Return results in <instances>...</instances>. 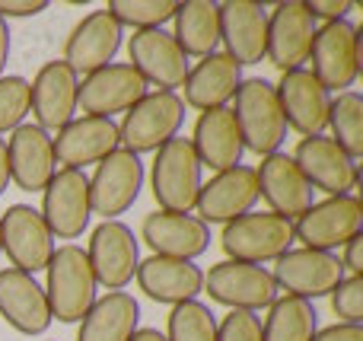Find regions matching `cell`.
<instances>
[{
	"mask_svg": "<svg viewBox=\"0 0 363 341\" xmlns=\"http://www.w3.org/2000/svg\"><path fill=\"white\" fill-rule=\"evenodd\" d=\"M230 112L236 118L242 147L258 153L262 160L277 153L281 144L287 140V121H284L274 83L262 80V77H252V80L239 83Z\"/></svg>",
	"mask_w": 363,
	"mask_h": 341,
	"instance_id": "1",
	"label": "cell"
},
{
	"mask_svg": "<svg viewBox=\"0 0 363 341\" xmlns=\"http://www.w3.org/2000/svg\"><path fill=\"white\" fill-rule=\"evenodd\" d=\"M48 281H45V300H48L51 319L57 323H80L96 303V278L89 259L80 246L67 242V246L55 249L48 262Z\"/></svg>",
	"mask_w": 363,
	"mask_h": 341,
	"instance_id": "2",
	"label": "cell"
},
{
	"mask_svg": "<svg viewBox=\"0 0 363 341\" xmlns=\"http://www.w3.org/2000/svg\"><path fill=\"white\" fill-rule=\"evenodd\" d=\"M185 125V102L179 93H147L140 102H134L125 112V121L118 125L121 150L131 153H157L163 144L179 138V128Z\"/></svg>",
	"mask_w": 363,
	"mask_h": 341,
	"instance_id": "3",
	"label": "cell"
},
{
	"mask_svg": "<svg viewBox=\"0 0 363 341\" xmlns=\"http://www.w3.org/2000/svg\"><path fill=\"white\" fill-rule=\"evenodd\" d=\"M294 220L264 211V214H242L223 223L220 246L233 262L264 265V262H277L287 249H294Z\"/></svg>",
	"mask_w": 363,
	"mask_h": 341,
	"instance_id": "4",
	"label": "cell"
},
{
	"mask_svg": "<svg viewBox=\"0 0 363 341\" xmlns=\"http://www.w3.org/2000/svg\"><path fill=\"white\" fill-rule=\"evenodd\" d=\"M201 169L204 166L198 163L194 147L188 138H172L169 144L160 147L157 157H153V169H150L153 198H157L160 211L188 214L198 204Z\"/></svg>",
	"mask_w": 363,
	"mask_h": 341,
	"instance_id": "5",
	"label": "cell"
},
{
	"mask_svg": "<svg viewBox=\"0 0 363 341\" xmlns=\"http://www.w3.org/2000/svg\"><path fill=\"white\" fill-rule=\"evenodd\" d=\"M360 55H363L360 29L354 23L338 19V23L319 26L313 38V51H309L313 77L325 89L345 93L360 77Z\"/></svg>",
	"mask_w": 363,
	"mask_h": 341,
	"instance_id": "6",
	"label": "cell"
},
{
	"mask_svg": "<svg viewBox=\"0 0 363 341\" xmlns=\"http://www.w3.org/2000/svg\"><path fill=\"white\" fill-rule=\"evenodd\" d=\"M360 227H363L360 198L338 195V198H325V201H313V208L294 220V236L303 242V249L335 252L347 240L360 236Z\"/></svg>",
	"mask_w": 363,
	"mask_h": 341,
	"instance_id": "7",
	"label": "cell"
},
{
	"mask_svg": "<svg viewBox=\"0 0 363 341\" xmlns=\"http://www.w3.org/2000/svg\"><path fill=\"white\" fill-rule=\"evenodd\" d=\"M144 189V163L131 150H115L102 163H96V172L89 179V208L102 220H118L125 211L134 208Z\"/></svg>",
	"mask_w": 363,
	"mask_h": 341,
	"instance_id": "8",
	"label": "cell"
},
{
	"mask_svg": "<svg viewBox=\"0 0 363 341\" xmlns=\"http://www.w3.org/2000/svg\"><path fill=\"white\" fill-rule=\"evenodd\" d=\"M89 268L99 287L112 291H125L134 281L140 265V242L134 236V230L121 220H102L89 236L86 249Z\"/></svg>",
	"mask_w": 363,
	"mask_h": 341,
	"instance_id": "9",
	"label": "cell"
},
{
	"mask_svg": "<svg viewBox=\"0 0 363 341\" xmlns=\"http://www.w3.org/2000/svg\"><path fill=\"white\" fill-rule=\"evenodd\" d=\"M0 252H6L16 272H26L32 278H35V272L48 268L51 255H55V236L48 233L35 208L10 204L0 214Z\"/></svg>",
	"mask_w": 363,
	"mask_h": 341,
	"instance_id": "10",
	"label": "cell"
},
{
	"mask_svg": "<svg viewBox=\"0 0 363 341\" xmlns=\"http://www.w3.org/2000/svg\"><path fill=\"white\" fill-rule=\"evenodd\" d=\"M271 278H274L277 291H287V297L313 303V300H319V297H328L347 274H345L341 259L335 252L287 249V252L274 262Z\"/></svg>",
	"mask_w": 363,
	"mask_h": 341,
	"instance_id": "11",
	"label": "cell"
},
{
	"mask_svg": "<svg viewBox=\"0 0 363 341\" xmlns=\"http://www.w3.org/2000/svg\"><path fill=\"white\" fill-rule=\"evenodd\" d=\"M204 291L213 303H223L230 310H268L277 300V284L264 265H245V262H217L204 274Z\"/></svg>",
	"mask_w": 363,
	"mask_h": 341,
	"instance_id": "12",
	"label": "cell"
},
{
	"mask_svg": "<svg viewBox=\"0 0 363 341\" xmlns=\"http://www.w3.org/2000/svg\"><path fill=\"white\" fill-rule=\"evenodd\" d=\"M42 220L57 240H77L89 227V179L83 169H57L42 191Z\"/></svg>",
	"mask_w": 363,
	"mask_h": 341,
	"instance_id": "13",
	"label": "cell"
},
{
	"mask_svg": "<svg viewBox=\"0 0 363 341\" xmlns=\"http://www.w3.org/2000/svg\"><path fill=\"white\" fill-rule=\"evenodd\" d=\"M121 42H125V29L112 19L108 10H93L70 29L67 42H64L61 61L74 70L77 77H89L96 70L108 67L118 55Z\"/></svg>",
	"mask_w": 363,
	"mask_h": 341,
	"instance_id": "14",
	"label": "cell"
},
{
	"mask_svg": "<svg viewBox=\"0 0 363 341\" xmlns=\"http://www.w3.org/2000/svg\"><path fill=\"white\" fill-rule=\"evenodd\" d=\"M315 19L309 16L303 0H287L277 4L268 16V45H264V57L274 64L281 74L300 70L309 61L315 38Z\"/></svg>",
	"mask_w": 363,
	"mask_h": 341,
	"instance_id": "15",
	"label": "cell"
},
{
	"mask_svg": "<svg viewBox=\"0 0 363 341\" xmlns=\"http://www.w3.org/2000/svg\"><path fill=\"white\" fill-rule=\"evenodd\" d=\"M147 96V83L128 61H112L108 67L83 77L77 89V108L93 118H112L115 112H128L134 102Z\"/></svg>",
	"mask_w": 363,
	"mask_h": 341,
	"instance_id": "16",
	"label": "cell"
},
{
	"mask_svg": "<svg viewBox=\"0 0 363 341\" xmlns=\"http://www.w3.org/2000/svg\"><path fill=\"white\" fill-rule=\"evenodd\" d=\"M290 157H294V163L306 176V182L313 185V191L319 189L328 198L351 195V189H357V182H360L357 160L347 157L332 138H322V134L303 138Z\"/></svg>",
	"mask_w": 363,
	"mask_h": 341,
	"instance_id": "17",
	"label": "cell"
},
{
	"mask_svg": "<svg viewBox=\"0 0 363 341\" xmlns=\"http://www.w3.org/2000/svg\"><path fill=\"white\" fill-rule=\"evenodd\" d=\"M77 89L80 77L64 61H48L29 83V112L42 131H61L77 118Z\"/></svg>",
	"mask_w": 363,
	"mask_h": 341,
	"instance_id": "18",
	"label": "cell"
},
{
	"mask_svg": "<svg viewBox=\"0 0 363 341\" xmlns=\"http://www.w3.org/2000/svg\"><path fill=\"white\" fill-rule=\"evenodd\" d=\"M128 57L131 67L144 77V83L176 93L188 77V57L166 29H138L128 42Z\"/></svg>",
	"mask_w": 363,
	"mask_h": 341,
	"instance_id": "19",
	"label": "cell"
},
{
	"mask_svg": "<svg viewBox=\"0 0 363 341\" xmlns=\"http://www.w3.org/2000/svg\"><path fill=\"white\" fill-rule=\"evenodd\" d=\"M277 102H281V112L287 128H294L303 138H315L328 128V89L322 86L313 77V70L300 67L290 70V74L281 77V83L274 86Z\"/></svg>",
	"mask_w": 363,
	"mask_h": 341,
	"instance_id": "20",
	"label": "cell"
},
{
	"mask_svg": "<svg viewBox=\"0 0 363 341\" xmlns=\"http://www.w3.org/2000/svg\"><path fill=\"white\" fill-rule=\"evenodd\" d=\"M258 204V176L252 166L217 172L211 182H201L198 191V220L201 223H230L242 214H252Z\"/></svg>",
	"mask_w": 363,
	"mask_h": 341,
	"instance_id": "21",
	"label": "cell"
},
{
	"mask_svg": "<svg viewBox=\"0 0 363 341\" xmlns=\"http://www.w3.org/2000/svg\"><path fill=\"white\" fill-rule=\"evenodd\" d=\"M140 240L163 259L194 262L211 246V227L201 223L194 214H169V211H150L140 220Z\"/></svg>",
	"mask_w": 363,
	"mask_h": 341,
	"instance_id": "22",
	"label": "cell"
},
{
	"mask_svg": "<svg viewBox=\"0 0 363 341\" xmlns=\"http://www.w3.org/2000/svg\"><path fill=\"white\" fill-rule=\"evenodd\" d=\"M220 13V42L223 55H230L239 67L258 64L268 45V13L252 0H226L217 4Z\"/></svg>",
	"mask_w": 363,
	"mask_h": 341,
	"instance_id": "23",
	"label": "cell"
},
{
	"mask_svg": "<svg viewBox=\"0 0 363 341\" xmlns=\"http://www.w3.org/2000/svg\"><path fill=\"white\" fill-rule=\"evenodd\" d=\"M255 176H258V198H264L271 214L296 220L300 214H306L313 208V185L306 182V176L300 172V166L294 163L290 153L277 150L271 157H264L262 166L255 169Z\"/></svg>",
	"mask_w": 363,
	"mask_h": 341,
	"instance_id": "24",
	"label": "cell"
},
{
	"mask_svg": "<svg viewBox=\"0 0 363 341\" xmlns=\"http://www.w3.org/2000/svg\"><path fill=\"white\" fill-rule=\"evenodd\" d=\"M51 144H55V160L64 163V169H83L89 163H102L108 153L118 150L121 134L115 118L83 115L64 125L57 138H51Z\"/></svg>",
	"mask_w": 363,
	"mask_h": 341,
	"instance_id": "25",
	"label": "cell"
},
{
	"mask_svg": "<svg viewBox=\"0 0 363 341\" xmlns=\"http://www.w3.org/2000/svg\"><path fill=\"white\" fill-rule=\"evenodd\" d=\"M6 160H10V182H16L19 191H45V185L57 172L51 134L38 125H19L16 131H10Z\"/></svg>",
	"mask_w": 363,
	"mask_h": 341,
	"instance_id": "26",
	"label": "cell"
},
{
	"mask_svg": "<svg viewBox=\"0 0 363 341\" xmlns=\"http://www.w3.org/2000/svg\"><path fill=\"white\" fill-rule=\"evenodd\" d=\"M0 316L23 335H45L51 325L45 287L32 274L4 268L0 272Z\"/></svg>",
	"mask_w": 363,
	"mask_h": 341,
	"instance_id": "27",
	"label": "cell"
},
{
	"mask_svg": "<svg viewBox=\"0 0 363 341\" xmlns=\"http://www.w3.org/2000/svg\"><path fill=\"white\" fill-rule=\"evenodd\" d=\"M191 147L194 157H198L201 166L213 172H226L242 166V138H239L236 118H233L230 108H211V112H201V118L194 121L191 131Z\"/></svg>",
	"mask_w": 363,
	"mask_h": 341,
	"instance_id": "28",
	"label": "cell"
},
{
	"mask_svg": "<svg viewBox=\"0 0 363 341\" xmlns=\"http://www.w3.org/2000/svg\"><path fill=\"white\" fill-rule=\"evenodd\" d=\"M134 278L147 297L166 306L198 300V294L204 291V272L194 262L163 259V255H150L147 262H140Z\"/></svg>",
	"mask_w": 363,
	"mask_h": 341,
	"instance_id": "29",
	"label": "cell"
},
{
	"mask_svg": "<svg viewBox=\"0 0 363 341\" xmlns=\"http://www.w3.org/2000/svg\"><path fill=\"white\" fill-rule=\"evenodd\" d=\"M239 83H242V67L223 51L201 57L194 67H188L185 77V106L198 108V112H211V108H223L226 102L236 96Z\"/></svg>",
	"mask_w": 363,
	"mask_h": 341,
	"instance_id": "30",
	"label": "cell"
},
{
	"mask_svg": "<svg viewBox=\"0 0 363 341\" xmlns=\"http://www.w3.org/2000/svg\"><path fill=\"white\" fill-rule=\"evenodd\" d=\"M140 323V303L128 291L99 297L80 319L77 341H131Z\"/></svg>",
	"mask_w": 363,
	"mask_h": 341,
	"instance_id": "31",
	"label": "cell"
},
{
	"mask_svg": "<svg viewBox=\"0 0 363 341\" xmlns=\"http://www.w3.org/2000/svg\"><path fill=\"white\" fill-rule=\"evenodd\" d=\"M172 19H176L172 38L185 51V57H207L217 51L220 45L217 4H211V0H185V4H179Z\"/></svg>",
	"mask_w": 363,
	"mask_h": 341,
	"instance_id": "32",
	"label": "cell"
},
{
	"mask_svg": "<svg viewBox=\"0 0 363 341\" xmlns=\"http://www.w3.org/2000/svg\"><path fill=\"white\" fill-rule=\"evenodd\" d=\"M319 332V313L296 297H277L262 323V341H313Z\"/></svg>",
	"mask_w": 363,
	"mask_h": 341,
	"instance_id": "33",
	"label": "cell"
},
{
	"mask_svg": "<svg viewBox=\"0 0 363 341\" xmlns=\"http://www.w3.org/2000/svg\"><path fill=\"white\" fill-rule=\"evenodd\" d=\"M328 125H332L335 144L351 160L363 157V96L354 89L338 93L328 102Z\"/></svg>",
	"mask_w": 363,
	"mask_h": 341,
	"instance_id": "34",
	"label": "cell"
},
{
	"mask_svg": "<svg viewBox=\"0 0 363 341\" xmlns=\"http://www.w3.org/2000/svg\"><path fill=\"white\" fill-rule=\"evenodd\" d=\"M166 341H217V319L211 306L198 300L172 306L169 323H166Z\"/></svg>",
	"mask_w": 363,
	"mask_h": 341,
	"instance_id": "35",
	"label": "cell"
},
{
	"mask_svg": "<svg viewBox=\"0 0 363 341\" xmlns=\"http://www.w3.org/2000/svg\"><path fill=\"white\" fill-rule=\"evenodd\" d=\"M112 13V19L125 29V26H134L138 29H163V23H169L176 16L179 4L176 0H112L106 6Z\"/></svg>",
	"mask_w": 363,
	"mask_h": 341,
	"instance_id": "36",
	"label": "cell"
},
{
	"mask_svg": "<svg viewBox=\"0 0 363 341\" xmlns=\"http://www.w3.org/2000/svg\"><path fill=\"white\" fill-rule=\"evenodd\" d=\"M26 115H29V80L0 77V134L16 131Z\"/></svg>",
	"mask_w": 363,
	"mask_h": 341,
	"instance_id": "37",
	"label": "cell"
},
{
	"mask_svg": "<svg viewBox=\"0 0 363 341\" xmlns=\"http://www.w3.org/2000/svg\"><path fill=\"white\" fill-rule=\"evenodd\" d=\"M332 313L345 325H363V278H345L332 294Z\"/></svg>",
	"mask_w": 363,
	"mask_h": 341,
	"instance_id": "38",
	"label": "cell"
},
{
	"mask_svg": "<svg viewBox=\"0 0 363 341\" xmlns=\"http://www.w3.org/2000/svg\"><path fill=\"white\" fill-rule=\"evenodd\" d=\"M217 341H262V319L249 310H230L217 323Z\"/></svg>",
	"mask_w": 363,
	"mask_h": 341,
	"instance_id": "39",
	"label": "cell"
},
{
	"mask_svg": "<svg viewBox=\"0 0 363 341\" xmlns=\"http://www.w3.org/2000/svg\"><path fill=\"white\" fill-rule=\"evenodd\" d=\"M306 10L313 19L338 23V19H347V13L354 10V4L351 0H306Z\"/></svg>",
	"mask_w": 363,
	"mask_h": 341,
	"instance_id": "40",
	"label": "cell"
},
{
	"mask_svg": "<svg viewBox=\"0 0 363 341\" xmlns=\"http://www.w3.org/2000/svg\"><path fill=\"white\" fill-rule=\"evenodd\" d=\"M341 249H345V255H341V268H345V274L347 278H363V236L347 240Z\"/></svg>",
	"mask_w": 363,
	"mask_h": 341,
	"instance_id": "41",
	"label": "cell"
},
{
	"mask_svg": "<svg viewBox=\"0 0 363 341\" xmlns=\"http://www.w3.org/2000/svg\"><path fill=\"white\" fill-rule=\"evenodd\" d=\"M48 10V0H0V19L10 16H38Z\"/></svg>",
	"mask_w": 363,
	"mask_h": 341,
	"instance_id": "42",
	"label": "cell"
},
{
	"mask_svg": "<svg viewBox=\"0 0 363 341\" xmlns=\"http://www.w3.org/2000/svg\"><path fill=\"white\" fill-rule=\"evenodd\" d=\"M313 341H363V325H345L335 323L328 329H319Z\"/></svg>",
	"mask_w": 363,
	"mask_h": 341,
	"instance_id": "43",
	"label": "cell"
},
{
	"mask_svg": "<svg viewBox=\"0 0 363 341\" xmlns=\"http://www.w3.org/2000/svg\"><path fill=\"white\" fill-rule=\"evenodd\" d=\"M6 57H10V26H6V19H0V77H4Z\"/></svg>",
	"mask_w": 363,
	"mask_h": 341,
	"instance_id": "44",
	"label": "cell"
},
{
	"mask_svg": "<svg viewBox=\"0 0 363 341\" xmlns=\"http://www.w3.org/2000/svg\"><path fill=\"white\" fill-rule=\"evenodd\" d=\"M10 185V160H6V140L0 138V195L6 191Z\"/></svg>",
	"mask_w": 363,
	"mask_h": 341,
	"instance_id": "45",
	"label": "cell"
},
{
	"mask_svg": "<svg viewBox=\"0 0 363 341\" xmlns=\"http://www.w3.org/2000/svg\"><path fill=\"white\" fill-rule=\"evenodd\" d=\"M131 341H166V335L160 329H138L131 335Z\"/></svg>",
	"mask_w": 363,
	"mask_h": 341,
	"instance_id": "46",
	"label": "cell"
},
{
	"mask_svg": "<svg viewBox=\"0 0 363 341\" xmlns=\"http://www.w3.org/2000/svg\"><path fill=\"white\" fill-rule=\"evenodd\" d=\"M0 255H4V252H0Z\"/></svg>",
	"mask_w": 363,
	"mask_h": 341,
	"instance_id": "47",
	"label": "cell"
}]
</instances>
